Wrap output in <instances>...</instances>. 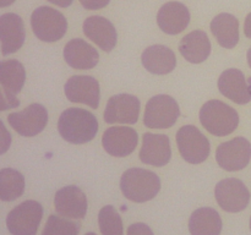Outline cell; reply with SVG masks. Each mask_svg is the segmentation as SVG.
<instances>
[{"instance_id": "4316f807", "label": "cell", "mask_w": 251, "mask_h": 235, "mask_svg": "<svg viewBox=\"0 0 251 235\" xmlns=\"http://www.w3.org/2000/svg\"><path fill=\"white\" fill-rule=\"evenodd\" d=\"M98 224L102 235H123V220L113 206H104L98 213Z\"/></svg>"}, {"instance_id": "1f68e13d", "label": "cell", "mask_w": 251, "mask_h": 235, "mask_svg": "<svg viewBox=\"0 0 251 235\" xmlns=\"http://www.w3.org/2000/svg\"><path fill=\"white\" fill-rule=\"evenodd\" d=\"M49 2L51 4L56 5V6H60V7H69L71 4H73L74 0H48Z\"/></svg>"}, {"instance_id": "4fadbf2b", "label": "cell", "mask_w": 251, "mask_h": 235, "mask_svg": "<svg viewBox=\"0 0 251 235\" xmlns=\"http://www.w3.org/2000/svg\"><path fill=\"white\" fill-rule=\"evenodd\" d=\"M65 95L70 102L82 103L92 109L100 105V83L92 76L75 75L71 76L64 86Z\"/></svg>"}, {"instance_id": "6da1fadb", "label": "cell", "mask_w": 251, "mask_h": 235, "mask_svg": "<svg viewBox=\"0 0 251 235\" xmlns=\"http://www.w3.org/2000/svg\"><path fill=\"white\" fill-rule=\"evenodd\" d=\"M58 131L65 141L82 144L95 139L98 132V121L88 110L69 108L59 118Z\"/></svg>"}, {"instance_id": "ffe728a7", "label": "cell", "mask_w": 251, "mask_h": 235, "mask_svg": "<svg viewBox=\"0 0 251 235\" xmlns=\"http://www.w3.org/2000/svg\"><path fill=\"white\" fill-rule=\"evenodd\" d=\"M64 59L66 64L76 70H90L100 61L97 49L83 39L75 38L68 42L64 48Z\"/></svg>"}, {"instance_id": "2e32d148", "label": "cell", "mask_w": 251, "mask_h": 235, "mask_svg": "<svg viewBox=\"0 0 251 235\" xmlns=\"http://www.w3.org/2000/svg\"><path fill=\"white\" fill-rule=\"evenodd\" d=\"M54 206L59 215L82 219L87 212V198L78 186L69 185L56 191Z\"/></svg>"}, {"instance_id": "83f0119b", "label": "cell", "mask_w": 251, "mask_h": 235, "mask_svg": "<svg viewBox=\"0 0 251 235\" xmlns=\"http://www.w3.org/2000/svg\"><path fill=\"white\" fill-rule=\"evenodd\" d=\"M80 225L69 218L60 215H49L42 235H78Z\"/></svg>"}, {"instance_id": "d6986e66", "label": "cell", "mask_w": 251, "mask_h": 235, "mask_svg": "<svg viewBox=\"0 0 251 235\" xmlns=\"http://www.w3.org/2000/svg\"><path fill=\"white\" fill-rule=\"evenodd\" d=\"M157 24L167 34H178L186 29L190 24V11L179 1H169L159 9L157 14Z\"/></svg>"}, {"instance_id": "9c48e42d", "label": "cell", "mask_w": 251, "mask_h": 235, "mask_svg": "<svg viewBox=\"0 0 251 235\" xmlns=\"http://www.w3.org/2000/svg\"><path fill=\"white\" fill-rule=\"evenodd\" d=\"M215 197L226 212L238 213L244 211L250 202V192L242 180L227 178L221 180L215 188Z\"/></svg>"}, {"instance_id": "3957f363", "label": "cell", "mask_w": 251, "mask_h": 235, "mask_svg": "<svg viewBox=\"0 0 251 235\" xmlns=\"http://www.w3.org/2000/svg\"><path fill=\"white\" fill-rule=\"evenodd\" d=\"M200 121L211 135L223 137L235 131L239 125V114L222 100L212 99L200 109Z\"/></svg>"}, {"instance_id": "603a6c76", "label": "cell", "mask_w": 251, "mask_h": 235, "mask_svg": "<svg viewBox=\"0 0 251 235\" xmlns=\"http://www.w3.org/2000/svg\"><path fill=\"white\" fill-rule=\"evenodd\" d=\"M179 51L189 63H203L211 54V42L206 32L196 29L181 39L179 43Z\"/></svg>"}, {"instance_id": "ba28073f", "label": "cell", "mask_w": 251, "mask_h": 235, "mask_svg": "<svg viewBox=\"0 0 251 235\" xmlns=\"http://www.w3.org/2000/svg\"><path fill=\"white\" fill-rule=\"evenodd\" d=\"M176 144L181 157L190 164H200L210 156L207 137L194 125H185L176 132Z\"/></svg>"}, {"instance_id": "277c9868", "label": "cell", "mask_w": 251, "mask_h": 235, "mask_svg": "<svg viewBox=\"0 0 251 235\" xmlns=\"http://www.w3.org/2000/svg\"><path fill=\"white\" fill-rule=\"evenodd\" d=\"M31 27L39 41L53 43L65 36L68 21L58 10L49 6H39L32 12Z\"/></svg>"}, {"instance_id": "836d02e7", "label": "cell", "mask_w": 251, "mask_h": 235, "mask_svg": "<svg viewBox=\"0 0 251 235\" xmlns=\"http://www.w3.org/2000/svg\"><path fill=\"white\" fill-rule=\"evenodd\" d=\"M247 58H248V64H249V66L251 68V47H250L249 50H248Z\"/></svg>"}, {"instance_id": "9a60e30c", "label": "cell", "mask_w": 251, "mask_h": 235, "mask_svg": "<svg viewBox=\"0 0 251 235\" xmlns=\"http://www.w3.org/2000/svg\"><path fill=\"white\" fill-rule=\"evenodd\" d=\"M139 143L137 132L132 127L113 126L104 131L102 144L105 152L113 157H127Z\"/></svg>"}, {"instance_id": "e0dca14e", "label": "cell", "mask_w": 251, "mask_h": 235, "mask_svg": "<svg viewBox=\"0 0 251 235\" xmlns=\"http://www.w3.org/2000/svg\"><path fill=\"white\" fill-rule=\"evenodd\" d=\"M171 157V141L168 136L151 132L144 135L142 147L140 149V159L142 163L153 166H164L169 163Z\"/></svg>"}, {"instance_id": "f546056e", "label": "cell", "mask_w": 251, "mask_h": 235, "mask_svg": "<svg viewBox=\"0 0 251 235\" xmlns=\"http://www.w3.org/2000/svg\"><path fill=\"white\" fill-rule=\"evenodd\" d=\"M110 0H80L86 10H100L107 6Z\"/></svg>"}, {"instance_id": "d4e9b609", "label": "cell", "mask_w": 251, "mask_h": 235, "mask_svg": "<svg viewBox=\"0 0 251 235\" xmlns=\"http://www.w3.org/2000/svg\"><path fill=\"white\" fill-rule=\"evenodd\" d=\"M189 230L191 235H220L222 232L221 215L213 208H198L189 219Z\"/></svg>"}, {"instance_id": "7c38bea8", "label": "cell", "mask_w": 251, "mask_h": 235, "mask_svg": "<svg viewBox=\"0 0 251 235\" xmlns=\"http://www.w3.org/2000/svg\"><path fill=\"white\" fill-rule=\"evenodd\" d=\"M140 99L135 95L115 94L109 98L104 110V120L108 124H136L140 115Z\"/></svg>"}, {"instance_id": "5bb4252c", "label": "cell", "mask_w": 251, "mask_h": 235, "mask_svg": "<svg viewBox=\"0 0 251 235\" xmlns=\"http://www.w3.org/2000/svg\"><path fill=\"white\" fill-rule=\"evenodd\" d=\"M218 90L232 102L248 104L251 100V77L247 78L238 69H228L218 78Z\"/></svg>"}, {"instance_id": "e575fe53", "label": "cell", "mask_w": 251, "mask_h": 235, "mask_svg": "<svg viewBox=\"0 0 251 235\" xmlns=\"http://www.w3.org/2000/svg\"><path fill=\"white\" fill-rule=\"evenodd\" d=\"M86 235H97V234H95V233H87Z\"/></svg>"}, {"instance_id": "484cf974", "label": "cell", "mask_w": 251, "mask_h": 235, "mask_svg": "<svg viewBox=\"0 0 251 235\" xmlns=\"http://www.w3.org/2000/svg\"><path fill=\"white\" fill-rule=\"evenodd\" d=\"M25 191V178L19 170L2 168L0 170V198L5 202L21 197Z\"/></svg>"}, {"instance_id": "8992f818", "label": "cell", "mask_w": 251, "mask_h": 235, "mask_svg": "<svg viewBox=\"0 0 251 235\" xmlns=\"http://www.w3.org/2000/svg\"><path fill=\"white\" fill-rule=\"evenodd\" d=\"M43 217V207L34 200H27L10 211L6 225L12 235H37Z\"/></svg>"}, {"instance_id": "52a82bcc", "label": "cell", "mask_w": 251, "mask_h": 235, "mask_svg": "<svg viewBox=\"0 0 251 235\" xmlns=\"http://www.w3.org/2000/svg\"><path fill=\"white\" fill-rule=\"evenodd\" d=\"M180 115L179 104L173 97L158 94L147 102L144 124L150 129H169Z\"/></svg>"}, {"instance_id": "cb8c5ba5", "label": "cell", "mask_w": 251, "mask_h": 235, "mask_svg": "<svg viewBox=\"0 0 251 235\" xmlns=\"http://www.w3.org/2000/svg\"><path fill=\"white\" fill-rule=\"evenodd\" d=\"M211 32L221 47L232 49L239 42V21L234 15L223 12L212 20Z\"/></svg>"}, {"instance_id": "d590c367", "label": "cell", "mask_w": 251, "mask_h": 235, "mask_svg": "<svg viewBox=\"0 0 251 235\" xmlns=\"http://www.w3.org/2000/svg\"><path fill=\"white\" fill-rule=\"evenodd\" d=\"M250 230H251V217H250Z\"/></svg>"}, {"instance_id": "ac0fdd59", "label": "cell", "mask_w": 251, "mask_h": 235, "mask_svg": "<svg viewBox=\"0 0 251 235\" xmlns=\"http://www.w3.org/2000/svg\"><path fill=\"white\" fill-rule=\"evenodd\" d=\"M26 32L21 17L12 12L0 16V39L2 55L16 53L24 46Z\"/></svg>"}, {"instance_id": "4dcf8cb0", "label": "cell", "mask_w": 251, "mask_h": 235, "mask_svg": "<svg viewBox=\"0 0 251 235\" xmlns=\"http://www.w3.org/2000/svg\"><path fill=\"white\" fill-rule=\"evenodd\" d=\"M244 33L248 38L251 39V12L245 17L244 22Z\"/></svg>"}, {"instance_id": "8fae6325", "label": "cell", "mask_w": 251, "mask_h": 235, "mask_svg": "<svg viewBox=\"0 0 251 235\" xmlns=\"http://www.w3.org/2000/svg\"><path fill=\"white\" fill-rule=\"evenodd\" d=\"M251 159V143L245 137H235L217 147L216 161L227 171H238L248 166Z\"/></svg>"}, {"instance_id": "7402d4cb", "label": "cell", "mask_w": 251, "mask_h": 235, "mask_svg": "<svg viewBox=\"0 0 251 235\" xmlns=\"http://www.w3.org/2000/svg\"><path fill=\"white\" fill-rule=\"evenodd\" d=\"M141 61L144 68L154 75L171 73L176 66L174 51L162 44H154L145 49L141 55Z\"/></svg>"}, {"instance_id": "d6a6232c", "label": "cell", "mask_w": 251, "mask_h": 235, "mask_svg": "<svg viewBox=\"0 0 251 235\" xmlns=\"http://www.w3.org/2000/svg\"><path fill=\"white\" fill-rule=\"evenodd\" d=\"M15 0H0V6L5 7V6H9V5L14 4Z\"/></svg>"}, {"instance_id": "30bf717a", "label": "cell", "mask_w": 251, "mask_h": 235, "mask_svg": "<svg viewBox=\"0 0 251 235\" xmlns=\"http://www.w3.org/2000/svg\"><path fill=\"white\" fill-rule=\"evenodd\" d=\"M10 126L25 137H32L41 134L48 122V112L39 103H33L21 112L11 113L7 117Z\"/></svg>"}, {"instance_id": "f1b7e54d", "label": "cell", "mask_w": 251, "mask_h": 235, "mask_svg": "<svg viewBox=\"0 0 251 235\" xmlns=\"http://www.w3.org/2000/svg\"><path fill=\"white\" fill-rule=\"evenodd\" d=\"M127 235H153V232L145 223H134L127 228Z\"/></svg>"}, {"instance_id": "5b68a950", "label": "cell", "mask_w": 251, "mask_h": 235, "mask_svg": "<svg viewBox=\"0 0 251 235\" xmlns=\"http://www.w3.org/2000/svg\"><path fill=\"white\" fill-rule=\"evenodd\" d=\"M26 81V70L19 60L10 59L1 61L0 66V109L6 110L20 105L17 93L21 92Z\"/></svg>"}, {"instance_id": "7a4b0ae2", "label": "cell", "mask_w": 251, "mask_h": 235, "mask_svg": "<svg viewBox=\"0 0 251 235\" xmlns=\"http://www.w3.org/2000/svg\"><path fill=\"white\" fill-rule=\"evenodd\" d=\"M120 188L127 200L137 203L147 202L156 197L161 190V179L151 170L131 168L122 175Z\"/></svg>"}, {"instance_id": "44dd1931", "label": "cell", "mask_w": 251, "mask_h": 235, "mask_svg": "<svg viewBox=\"0 0 251 235\" xmlns=\"http://www.w3.org/2000/svg\"><path fill=\"white\" fill-rule=\"evenodd\" d=\"M83 33L104 51H112L117 44V29L103 16H90L83 22Z\"/></svg>"}]
</instances>
